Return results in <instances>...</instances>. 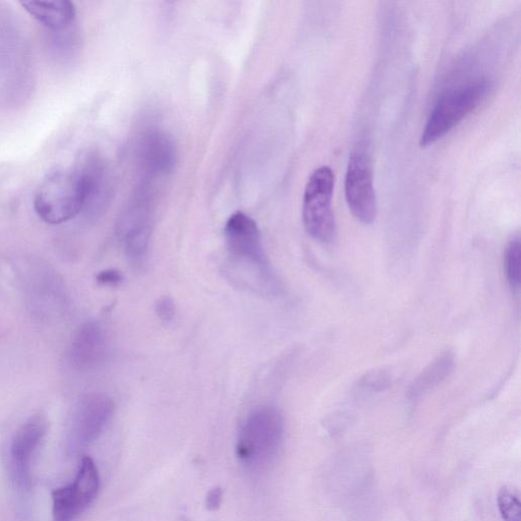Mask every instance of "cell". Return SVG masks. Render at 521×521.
<instances>
[{
	"mask_svg": "<svg viewBox=\"0 0 521 521\" xmlns=\"http://www.w3.org/2000/svg\"><path fill=\"white\" fill-rule=\"evenodd\" d=\"M223 490L220 487H215L207 495L206 506L210 511H217L222 503Z\"/></svg>",
	"mask_w": 521,
	"mask_h": 521,
	"instance_id": "d6986e66",
	"label": "cell"
},
{
	"mask_svg": "<svg viewBox=\"0 0 521 521\" xmlns=\"http://www.w3.org/2000/svg\"><path fill=\"white\" fill-rule=\"evenodd\" d=\"M335 177L332 169L322 166L316 169L305 188L303 220L307 233L320 243H330L336 235V223L332 209Z\"/></svg>",
	"mask_w": 521,
	"mask_h": 521,
	"instance_id": "277c9868",
	"label": "cell"
},
{
	"mask_svg": "<svg viewBox=\"0 0 521 521\" xmlns=\"http://www.w3.org/2000/svg\"><path fill=\"white\" fill-rule=\"evenodd\" d=\"M143 160L150 171L157 175H166L177 164L175 142L164 133H151L143 144Z\"/></svg>",
	"mask_w": 521,
	"mask_h": 521,
	"instance_id": "7c38bea8",
	"label": "cell"
},
{
	"mask_svg": "<svg viewBox=\"0 0 521 521\" xmlns=\"http://www.w3.org/2000/svg\"><path fill=\"white\" fill-rule=\"evenodd\" d=\"M224 234L230 257L258 270L264 282H271V267L255 220L242 212L231 215L225 224Z\"/></svg>",
	"mask_w": 521,
	"mask_h": 521,
	"instance_id": "5b68a950",
	"label": "cell"
},
{
	"mask_svg": "<svg viewBox=\"0 0 521 521\" xmlns=\"http://www.w3.org/2000/svg\"><path fill=\"white\" fill-rule=\"evenodd\" d=\"M105 352V338L100 326L94 322L83 325L71 346V361L80 369L98 364Z\"/></svg>",
	"mask_w": 521,
	"mask_h": 521,
	"instance_id": "8fae6325",
	"label": "cell"
},
{
	"mask_svg": "<svg viewBox=\"0 0 521 521\" xmlns=\"http://www.w3.org/2000/svg\"><path fill=\"white\" fill-rule=\"evenodd\" d=\"M123 274L118 270H105L98 274L97 281L103 285H119L123 281Z\"/></svg>",
	"mask_w": 521,
	"mask_h": 521,
	"instance_id": "ac0fdd59",
	"label": "cell"
},
{
	"mask_svg": "<svg viewBox=\"0 0 521 521\" xmlns=\"http://www.w3.org/2000/svg\"><path fill=\"white\" fill-rule=\"evenodd\" d=\"M454 368V358L447 353L439 357L421 376L415 381L411 388V396L419 397L430 391L433 387L443 381Z\"/></svg>",
	"mask_w": 521,
	"mask_h": 521,
	"instance_id": "5bb4252c",
	"label": "cell"
},
{
	"mask_svg": "<svg viewBox=\"0 0 521 521\" xmlns=\"http://www.w3.org/2000/svg\"><path fill=\"white\" fill-rule=\"evenodd\" d=\"M521 245L520 239L517 237L513 239L506 249L505 254V272L508 282L513 288H518L520 285L521 273Z\"/></svg>",
	"mask_w": 521,
	"mask_h": 521,
	"instance_id": "2e32d148",
	"label": "cell"
},
{
	"mask_svg": "<svg viewBox=\"0 0 521 521\" xmlns=\"http://www.w3.org/2000/svg\"><path fill=\"white\" fill-rule=\"evenodd\" d=\"M153 227L151 208L145 202L132 205L120 224V235L127 256L135 265L148 259Z\"/></svg>",
	"mask_w": 521,
	"mask_h": 521,
	"instance_id": "30bf717a",
	"label": "cell"
},
{
	"mask_svg": "<svg viewBox=\"0 0 521 521\" xmlns=\"http://www.w3.org/2000/svg\"><path fill=\"white\" fill-rule=\"evenodd\" d=\"M47 433V423L36 417L24 424L15 434L10 448L12 475L23 489L32 485L31 459Z\"/></svg>",
	"mask_w": 521,
	"mask_h": 521,
	"instance_id": "9c48e42d",
	"label": "cell"
},
{
	"mask_svg": "<svg viewBox=\"0 0 521 521\" xmlns=\"http://www.w3.org/2000/svg\"><path fill=\"white\" fill-rule=\"evenodd\" d=\"M114 413V403L106 395L91 394L78 404L69 425L67 444L72 452L92 445L102 434Z\"/></svg>",
	"mask_w": 521,
	"mask_h": 521,
	"instance_id": "ba28073f",
	"label": "cell"
},
{
	"mask_svg": "<svg viewBox=\"0 0 521 521\" xmlns=\"http://www.w3.org/2000/svg\"><path fill=\"white\" fill-rule=\"evenodd\" d=\"M88 199L87 180L78 166L73 170L52 173L39 187L35 210L47 223L60 224L85 210Z\"/></svg>",
	"mask_w": 521,
	"mask_h": 521,
	"instance_id": "6da1fadb",
	"label": "cell"
},
{
	"mask_svg": "<svg viewBox=\"0 0 521 521\" xmlns=\"http://www.w3.org/2000/svg\"><path fill=\"white\" fill-rule=\"evenodd\" d=\"M345 198L353 215L364 224L374 222L377 214L376 192L369 152L356 149L347 165Z\"/></svg>",
	"mask_w": 521,
	"mask_h": 521,
	"instance_id": "52a82bcc",
	"label": "cell"
},
{
	"mask_svg": "<svg viewBox=\"0 0 521 521\" xmlns=\"http://www.w3.org/2000/svg\"><path fill=\"white\" fill-rule=\"evenodd\" d=\"M283 431V419L276 409L263 407L251 413L237 442V455L243 465L253 471L270 465L279 451Z\"/></svg>",
	"mask_w": 521,
	"mask_h": 521,
	"instance_id": "7a4b0ae2",
	"label": "cell"
},
{
	"mask_svg": "<svg viewBox=\"0 0 521 521\" xmlns=\"http://www.w3.org/2000/svg\"><path fill=\"white\" fill-rule=\"evenodd\" d=\"M21 5L35 20L51 30L66 29L76 16L75 6L68 0H56V2L31 0Z\"/></svg>",
	"mask_w": 521,
	"mask_h": 521,
	"instance_id": "4fadbf2b",
	"label": "cell"
},
{
	"mask_svg": "<svg viewBox=\"0 0 521 521\" xmlns=\"http://www.w3.org/2000/svg\"><path fill=\"white\" fill-rule=\"evenodd\" d=\"M491 88L490 81L481 79L442 96L430 114L420 146L427 148L444 138L482 103Z\"/></svg>",
	"mask_w": 521,
	"mask_h": 521,
	"instance_id": "3957f363",
	"label": "cell"
},
{
	"mask_svg": "<svg viewBox=\"0 0 521 521\" xmlns=\"http://www.w3.org/2000/svg\"><path fill=\"white\" fill-rule=\"evenodd\" d=\"M498 508L504 521H521V502L518 493L512 488H503L498 497Z\"/></svg>",
	"mask_w": 521,
	"mask_h": 521,
	"instance_id": "9a60e30c",
	"label": "cell"
},
{
	"mask_svg": "<svg viewBox=\"0 0 521 521\" xmlns=\"http://www.w3.org/2000/svg\"><path fill=\"white\" fill-rule=\"evenodd\" d=\"M100 477L94 460L84 457L75 480L51 494L53 521H75L97 498Z\"/></svg>",
	"mask_w": 521,
	"mask_h": 521,
	"instance_id": "8992f818",
	"label": "cell"
},
{
	"mask_svg": "<svg viewBox=\"0 0 521 521\" xmlns=\"http://www.w3.org/2000/svg\"><path fill=\"white\" fill-rule=\"evenodd\" d=\"M157 316L163 322H170L176 316V305L170 298H161L155 307Z\"/></svg>",
	"mask_w": 521,
	"mask_h": 521,
	"instance_id": "e0dca14e",
	"label": "cell"
}]
</instances>
